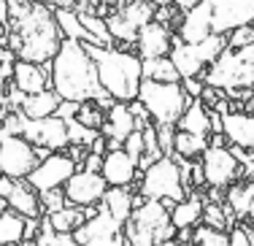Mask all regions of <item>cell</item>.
I'll list each match as a JSON object with an SVG mask.
<instances>
[{"label": "cell", "mask_w": 254, "mask_h": 246, "mask_svg": "<svg viewBox=\"0 0 254 246\" xmlns=\"http://www.w3.org/2000/svg\"><path fill=\"white\" fill-rule=\"evenodd\" d=\"M65 35L60 33L52 5L35 0H8V22H5V46L16 60L49 65L57 55Z\"/></svg>", "instance_id": "6da1fadb"}, {"label": "cell", "mask_w": 254, "mask_h": 246, "mask_svg": "<svg viewBox=\"0 0 254 246\" xmlns=\"http://www.w3.org/2000/svg\"><path fill=\"white\" fill-rule=\"evenodd\" d=\"M49 84L60 95V100H73V103L98 100L103 109H111L117 103L103 89L95 60L87 55L84 44L76 38H63L57 55L49 62Z\"/></svg>", "instance_id": "7a4b0ae2"}, {"label": "cell", "mask_w": 254, "mask_h": 246, "mask_svg": "<svg viewBox=\"0 0 254 246\" xmlns=\"http://www.w3.org/2000/svg\"><path fill=\"white\" fill-rule=\"evenodd\" d=\"M254 22V0H197L184 11L179 22V41L195 44L214 33L227 35L230 30Z\"/></svg>", "instance_id": "3957f363"}, {"label": "cell", "mask_w": 254, "mask_h": 246, "mask_svg": "<svg viewBox=\"0 0 254 246\" xmlns=\"http://www.w3.org/2000/svg\"><path fill=\"white\" fill-rule=\"evenodd\" d=\"M87 55L98 65V79L108 95L119 103H130L138 98V87L143 79V60L141 55H132L125 49H114V46H98L81 41Z\"/></svg>", "instance_id": "277c9868"}, {"label": "cell", "mask_w": 254, "mask_h": 246, "mask_svg": "<svg viewBox=\"0 0 254 246\" xmlns=\"http://www.w3.org/2000/svg\"><path fill=\"white\" fill-rule=\"evenodd\" d=\"M127 246H160L176 238V225L171 219V206L152 197H135L130 217L125 222Z\"/></svg>", "instance_id": "5b68a950"}, {"label": "cell", "mask_w": 254, "mask_h": 246, "mask_svg": "<svg viewBox=\"0 0 254 246\" xmlns=\"http://www.w3.org/2000/svg\"><path fill=\"white\" fill-rule=\"evenodd\" d=\"M200 79L208 87L216 89H254V44L233 49L227 46L214 62L208 65V70H203Z\"/></svg>", "instance_id": "8992f818"}, {"label": "cell", "mask_w": 254, "mask_h": 246, "mask_svg": "<svg viewBox=\"0 0 254 246\" xmlns=\"http://www.w3.org/2000/svg\"><path fill=\"white\" fill-rule=\"evenodd\" d=\"M138 100L146 106V111H149V117L154 119V124H176L192 98L184 92L181 81L141 79Z\"/></svg>", "instance_id": "52a82bcc"}, {"label": "cell", "mask_w": 254, "mask_h": 246, "mask_svg": "<svg viewBox=\"0 0 254 246\" xmlns=\"http://www.w3.org/2000/svg\"><path fill=\"white\" fill-rule=\"evenodd\" d=\"M138 192H141L143 197L168 203V206L184 200L187 187H184V182H181V168H179L176 154H162L160 160H154V163L143 171Z\"/></svg>", "instance_id": "ba28073f"}, {"label": "cell", "mask_w": 254, "mask_h": 246, "mask_svg": "<svg viewBox=\"0 0 254 246\" xmlns=\"http://www.w3.org/2000/svg\"><path fill=\"white\" fill-rule=\"evenodd\" d=\"M227 49V35L214 33L203 41H195V44H187V41H173L171 46V60L176 65L179 76L187 79V76H200L222 52Z\"/></svg>", "instance_id": "9c48e42d"}, {"label": "cell", "mask_w": 254, "mask_h": 246, "mask_svg": "<svg viewBox=\"0 0 254 246\" xmlns=\"http://www.w3.org/2000/svg\"><path fill=\"white\" fill-rule=\"evenodd\" d=\"M73 238L81 246H127L125 222L117 219L100 203H98V211L84 219L81 227L73 230Z\"/></svg>", "instance_id": "30bf717a"}, {"label": "cell", "mask_w": 254, "mask_h": 246, "mask_svg": "<svg viewBox=\"0 0 254 246\" xmlns=\"http://www.w3.org/2000/svg\"><path fill=\"white\" fill-rule=\"evenodd\" d=\"M38 146L27 141L25 135L0 133V173L11 179H27L30 171L41 163Z\"/></svg>", "instance_id": "8fae6325"}, {"label": "cell", "mask_w": 254, "mask_h": 246, "mask_svg": "<svg viewBox=\"0 0 254 246\" xmlns=\"http://www.w3.org/2000/svg\"><path fill=\"white\" fill-rule=\"evenodd\" d=\"M200 165H203L205 184L214 187V189H225V187L235 184L241 176H244V165L238 163V157L233 154V149L214 146V143H208L205 152L200 154Z\"/></svg>", "instance_id": "7c38bea8"}, {"label": "cell", "mask_w": 254, "mask_h": 246, "mask_svg": "<svg viewBox=\"0 0 254 246\" xmlns=\"http://www.w3.org/2000/svg\"><path fill=\"white\" fill-rule=\"evenodd\" d=\"M154 0H130V3L119 5L117 14L108 16V30H111L114 41H122V44H135L138 30L146 22L154 19Z\"/></svg>", "instance_id": "4fadbf2b"}, {"label": "cell", "mask_w": 254, "mask_h": 246, "mask_svg": "<svg viewBox=\"0 0 254 246\" xmlns=\"http://www.w3.org/2000/svg\"><path fill=\"white\" fill-rule=\"evenodd\" d=\"M76 171H78V165L70 154L52 152L30 171L27 182L35 192H46V189H54V187H65V182H68Z\"/></svg>", "instance_id": "5bb4252c"}, {"label": "cell", "mask_w": 254, "mask_h": 246, "mask_svg": "<svg viewBox=\"0 0 254 246\" xmlns=\"http://www.w3.org/2000/svg\"><path fill=\"white\" fill-rule=\"evenodd\" d=\"M22 135L27 138L33 146H44L49 152H60V149H68V122L57 114L44 119H27L25 117V127H22Z\"/></svg>", "instance_id": "9a60e30c"}, {"label": "cell", "mask_w": 254, "mask_h": 246, "mask_svg": "<svg viewBox=\"0 0 254 246\" xmlns=\"http://www.w3.org/2000/svg\"><path fill=\"white\" fill-rule=\"evenodd\" d=\"M0 200L8 208H14L16 214H22V217H33V219L44 217L41 197H38V192L30 187L27 179H11L0 173Z\"/></svg>", "instance_id": "2e32d148"}, {"label": "cell", "mask_w": 254, "mask_h": 246, "mask_svg": "<svg viewBox=\"0 0 254 246\" xmlns=\"http://www.w3.org/2000/svg\"><path fill=\"white\" fill-rule=\"evenodd\" d=\"M65 197H68L70 206H98L103 200L108 189V182L103 179V173H95V171H76L73 176L65 182Z\"/></svg>", "instance_id": "e0dca14e"}, {"label": "cell", "mask_w": 254, "mask_h": 246, "mask_svg": "<svg viewBox=\"0 0 254 246\" xmlns=\"http://www.w3.org/2000/svg\"><path fill=\"white\" fill-rule=\"evenodd\" d=\"M132 130H138V127H135V117H132V111H130V103H119L117 100V103L108 109L106 119H103L100 135H106L108 149H122L125 138L130 135Z\"/></svg>", "instance_id": "ac0fdd59"}, {"label": "cell", "mask_w": 254, "mask_h": 246, "mask_svg": "<svg viewBox=\"0 0 254 246\" xmlns=\"http://www.w3.org/2000/svg\"><path fill=\"white\" fill-rule=\"evenodd\" d=\"M100 173L108 182V187H130V184H135L138 163L125 152V149H108V152L103 154Z\"/></svg>", "instance_id": "d6986e66"}, {"label": "cell", "mask_w": 254, "mask_h": 246, "mask_svg": "<svg viewBox=\"0 0 254 246\" xmlns=\"http://www.w3.org/2000/svg\"><path fill=\"white\" fill-rule=\"evenodd\" d=\"M135 46H138V55L141 60L146 57H160V55H171V46H173V33L168 25L162 22H146L141 30H138V38H135Z\"/></svg>", "instance_id": "ffe728a7"}, {"label": "cell", "mask_w": 254, "mask_h": 246, "mask_svg": "<svg viewBox=\"0 0 254 246\" xmlns=\"http://www.w3.org/2000/svg\"><path fill=\"white\" fill-rule=\"evenodd\" d=\"M222 133L233 146L254 152V114L230 109L227 114H222Z\"/></svg>", "instance_id": "44dd1931"}, {"label": "cell", "mask_w": 254, "mask_h": 246, "mask_svg": "<svg viewBox=\"0 0 254 246\" xmlns=\"http://www.w3.org/2000/svg\"><path fill=\"white\" fill-rule=\"evenodd\" d=\"M11 76H14V87L25 95L41 92L49 84V68L38 62H27V60H14Z\"/></svg>", "instance_id": "7402d4cb"}, {"label": "cell", "mask_w": 254, "mask_h": 246, "mask_svg": "<svg viewBox=\"0 0 254 246\" xmlns=\"http://www.w3.org/2000/svg\"><path fill=\"white\" fill-rule=\"evenodd\" d=\"M22 114H25L27 119H44V117H52V114H57L60 109V95L54 92V89H41V92H33V95H25L22 98Z\"/></svg>", "instance_id": "603a6c76"}, {"label": "cell", "mask_w": 254, "mask_h": 246, "mask_svg": "<svg viewBox=\"0 0 254 246\" xmlns=\"http://www.w3.org/2000/svg\"><path fill=\"white\" fill-rule=\"evenodd\" d=\"M176 127L187 130V133H195V135H205V138H208V133H211V114H208V109H205V103L200 98L190 100V106H187L184 114L179 117Z\"/></svg>", "instance_id": "cb8c5ba5"}, {"label": "cell", "mask_w": 254, "mask_h": 246, "mask_svg": "<svg viewBox=\"0 0 254 246\" xmlns=\"http://www.w3.org/2000/svg\"><path fill=\"white\" fill-rule=\"evenodd\" d=\"M171 219H173V225H176V230H181V227H195L197 222L203 219V197L190 192L184 200L173 203Z\"/></svg>", "instance_id": "d4e9b609"}, {"label": "cell", "mask_w": 254, "mask_h": 246, "mask_svg": "<svg viewBox=\"0 0 254 246\" xmlns=\"http://www.w3.org/2000/svg\"><path fill=\"white\" fill-rule=\"evenodd\" d=\"M25 219L14 208L0 211V246H19L25 244Z\"/></svg>", "instance_id": "484cf974"}, {"label": "cell", "mask_w": 254, "mask_h": 246, "mask_svg": "<svg viewBox=\"0 0 254 246\" xmlns=\"http://www.w3.org/2000/svg\"><path fill=\"white\" fill-rule=\"evenodd\" d=\"M227 208L235 214V217H249L254 219V182L246 184H235L227 192Z\"/></svg>", "instance_id": "4316f807"}, {"label": "cell", "mask_w": 254, "mask_h": 246, "mask_svg": "<svg viewBox=\"0 0 254 246\" xmlns=\"http://www.w3.org/2000/svg\"><path fill=\"white\" fill-rule=\"evenodd\" d=\"M100 206H106L117 219L127 222L132 206H135V197H132L130 187H108L106 195H103V200H100Z\"/></svg>", "instance_id": "83f0119b"}, {"label": "cell", "mask_w": 254, "mask_h": 246, "mask_svg": "<svg viewBox=\"0 0 254 246\" xmlns=\"http://www.w3.org/2000/svg\"><path fill=\"white\" fill-rule=\"evenodd\" d=\"M46 222L54 227L57 233H73L76 227H81L84 225V219H87V214H84V208L81 206H63V208H57V211H52V214H44Z\"/></svg>", "instance_id": "f1b7e54d"}, {"label": "cell", "mask_w": 254, "mask_h": 246, "mask_svg": "<svg viewBox=\"0 0 254 246\" xmlns=\"http://www.w3.org/2000/svg\"><path fill=\"white\" fill-rule=\"evenodd\" d=\"M143 79H154V81H181L176 65H173L171 55H160V57H146L143 60Z\"/></svg>", "instance_id": "f546056e"}, {"label": "cell", "mask_w": 254, "mask_h": 246, "mask_svg": "<svg viewBox=\"0 0 254 246\" xmlns=\"http://www.w3.org/2000/svg\"><path fill=\"white\" fill-rule=\"evenodd\" d=\"M78 19H81V25L87 27L89 33V44H98V46H114V35L111 30H108V22L106 16H98L95 11H78Z\"/></svg>", "instance_id": "4dcf8cb0"}, {"label": "cell", "mask_w": 254, "mask_h": 246, "mask_svg": "<svg viewBox=\"0 0 254 246\" xmlns=\"http://www.w3.org/2000/svg\"><path fill=\"white\" fill-rule=\"evenodd\" d=\"M205 146H208V138L205 135H195V133H187V130H179L176 138H173V154H179V157H200L205 152Z\"/></svg>", "instance_id": "1f68e13d"}, {"label": "cell", "mask_w": 254, "mask_h": 246, "mask_svg": "<svg viewBox=\"0 0 254 246\" xmlns=\"http://www.w3.org/2000/svg\"><path fill=\"white\" fill-rule=\"evenodd\" d=\"M54 16H57V25H60V33L65 38H76V41H92L87 33V27L81 25L78 19V11L73 8H54Z\"/></svg>", "instance_id": "d6a6232c"}, {"label": "cell", "mask_w": 254, "mask_h": 246, "mask_svg": "<svg viewBox=\"0 0 254 246\" xmlns=\"http://www.w3.org/2000/svg\"><path fill=\"white\" fill-rule=\"evenodd\" d=\"M25 246H81V244L73 238V233H57L49 222H46V217H44L38 236H35L33 241H27Z\"/></svg>", "instance_id": "836d02e7"}, {"label": "cell", "mask_w": 254, "mask_h": 246, "mask_svg": "<svg viewBox=\"0 0 254 246\" xmlns=\"http://www.w3.org/2000/svg\"><path fill=\"white\" fill-rule=\"evenodd\" d=\"M81 124H87V127H95V130H100V124H103V119H106V114H103V106L98 103V100H84V103H78V111H76V117Z\"/></svg>", "instance_id": "e575fe53"}, {"label": "cell", "mask_w": 254, "mask_h": 246, "mask_svg": "<svg viewBox=\"0 0 254 246\" xmlns=\"http://www.w3.org/2000/svg\"><path fill=\"white\" fill-rule=\"evenodd\" d=\"M192 241L197 246H227L230 236L219 227H211V225H200L195 233H192Z\"/></svg>", "instance_id": "d590c367"}, {"label": "cell", "mask_w": 254, "mask_h": 246, "mask_svg": "<svg viewBox=\"0 0 254 246\" xmlns=\"http://www.w3.org/2000/svg\"><path fill=\"white\" fill-rule=\"evenodd\" d=\"M203 219H205V225L225 230V227L230 225V208L222 206V203H214V200L203 203Z\"/></svg>", "instance_id": "8d00e7d4"}, {"label": "cell", "mask_w": 254, "mask_h": 246, "mask_svg": "<svg viewBox=\"0 0 254 246\" xmlns=\"http://www.w3.org/2000/svg\"><path fill=\"white\" fill-rule=\"evenodd\" d=\"M38 197H41V206H44V214H52V211H57V208L68 206V197H65V189L63 187L38 192Z\"/></svg>", "instance_id": "74e56055"}, {"label": "cell", "mask_w": 254, "mask_h": 246, "mask_svg": "<svg viewBox=\"0 0 254 246\" xmlns=\"http://www.w3.org/2000/svg\"><path fill=\"white\" fill-rule=\"evenodd\" d=\"M249 44H254V22L227 33V46H233V49H241V46H249Z\"/></svg>", "instance_id": "f35d334b"}, {"label": "cell", "mask_w": 254, "mask_h": 246, "mask_svg": "<svg viewBox=\"0 0 254 246\" xmlns=\"http://www.w3.org/2000/svg\"><path fill=\"white\" fill-rule=\"evenodd\" d=\"M122 149L138 163V160H141V154H143V133H141V130H132V133L125 138Z\"/></svg>", "instance_id": "ab89813d"}, {"label": "cell", "mask_w": 254, "mask_h": 246, "mask_svg": "<svg viewBox=\"0 0 254 246\" xmlns=\"http://www.w3.org/2000/svg\"><path fill=\"white\" fill-rule=\"evenodd\" d=\"M176 124H157V141H160L162 154H173V138H176Z\"/></svg>", "instance_id": "60d3db41"}, {"label": "cell", "mask_w": 254, "mask_h": 246, "mask_svg": "<svg viewBox=\"0 0 254 246\" xmlns=\"http://www.w3.org/2000/svg\"><path fill=\"white\" fill-rule=\"evenodd\" d=\"M181 87H184V92L195 100V98H200V95H203L205 81L200 79V76H187V79H181Z\"/></svg>", "instance_id": "b9f144b4"}, {"label": "cell", "mask_w": 254, "mask_h": 246, "mask_svg": "<svg viewBox=\"0 0 254 246\" xmlns=\"http://www.w3.org/2000/svg\"><path fill=\"white\" fill-rule=\"evenodd\" d=\"M227 246H252L249 244V236H246V227H235V230L230 233Z\"/></svg>", "instance_id": "7bdbcfd3"}, {"label": "cell", "mask_w": 254, "mask_h": 246, "mask_svg": "<svg viewBox=\"0 0 254 246\" xmlns=\"http://www.w3.org/2000/svg\"><path fill=\"white\" fill-rule=\"evenodd\" d=\"M84 171H95V173H100V168H103V154H95V152H87V157H84Z\"/></svg>", "instance_id": "ee69618b"}, {"label": "cell", "mask_w": 254, "mask_h": 246, "mask_svg": "<svg viewBox=\"0 0 254 246\" xmlns=\"http://www.w3.org/2000/svg\"><path fill=\"white\" fill-rule=\"evenodd\" d=\"M3 44H5V25L0 22V60H3V62H8V60L14 57V52H11V49H3Z\"/></svg>", "instance_id": "f6af8a7d"}, {"label": "cell", "mask_w": 254, "mask_h": 246, "mask_svg": "<svg viewBox=\"0 0 254 246\" xmlns=\"http://www.w3.org/2000/svg\"><path fill=\"white\" fill-rule=\"evenodd\" d=\"M35 3L54 5V8H73V3H76V0H35Z\"/></svg>", "instance_id": "bcb514c9"}, {"label": "cell", "mask_w": 254, "mask_h": 246, "mask_svg": "<svg viewBox=\"0 0 254 246\" xmlns=\"http://www.w3.org/2000/svg\"><path fill=\"white\" fill-rule=\"evenodd\" d=\"M171 5H176L181 14H184V11H190L192 5H197V0H171Z\"/></svg>", "instance_id": "7dc6e473"}, {"label": "cell", "mask_w": 254, "mask_h": 246, "mask_svg": "<svg viewBox=\"0 0 254 246\" xmlns=\"http://www.w3.org/2000/svg\"><path fill=\"white\" fill-rule=\"evenodd\" d=\"M192 176H195V184L200 187V184H205V176H203V165L197 163V165H192Z\"/></svg>", "instance_id": "c3c4849f"}, {"label": "cell", "mask_w": 254, "mask_h": 246, "mask_svg": "<svg viewBox=\"0 0 254 246\" xmlns=\"http://www.w3.org/2000/svg\"><path fill=\"white\" fill-rule=\"evenodd\" d=\"M160 246H187V244H181L179 238H168V241H165V244H160Z\"/></svg>", "instance_id": "681fc988"}, {"label": "cell", "mask_w": 254, "mask_h": 246, "mask_svg": "<svg viewBox=\"0 0 254 246\" xmlns=\"http://www.w3.org/2000/svg\"><path fill=\"white\" fill-rule=\"evenodd\" d=\"M246 236H249V244L254 246V227H246Z\"/></svg>", "instance_id": "f907efd6"}, {"label": "cell", "mask_w": 254, "mask_h": 246, "mask_svg": "<svg viewBox=\"0 0 254 246\" xmlns=\"http://www.w3.org/2000/svg\"><path fill=\"white\" fill-rule=\"evenodd\" d=\"M117 3H119V5H125V3H130V0H117Z\"/></svg>", "instance_id": "816d5d0a"}, {"label": "cell", "mask_w": 254, "mask_h": 246, "mask_svg": "<svg viewBox=\"0 0 254 246\" xmlns=\"http://www.w3.org/2000/svg\"><path fill=\"white\" fill-rule=\"evenodd\" d=\"M0 211H3V200H0Z\"/></svg>", "instance_id": "f5cc1de1"}]
</instances>
